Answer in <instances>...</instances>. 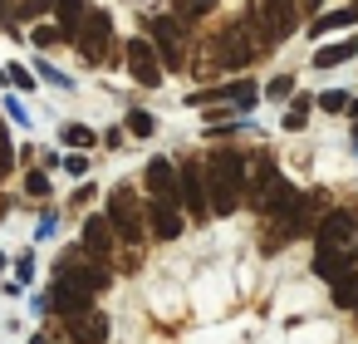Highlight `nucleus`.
Instances as JSON below:
<instances>
[{"label": "nucleus", "instance_id": "nucleus-1", "mask_svg": "<svg viewBox=\"0 0 358 344\" xmlns=\"http://www.w3.org/2000/svg\"><path fill=\"white\" fill-rule=\"evenodd\" d=\"M201 167H206V192H211V216H231L250 192V153L216 148L201 158Z\"/></svg>", "mask_w": 358, "mask_h": 344}, {"label": "nucleus", "instance_id": "nucleus-2", "mask_svg": "<svg viewBox=\"0 0 358 344\" xmlns=\"http://www.w3.org/2000/svg\"><path fill=\"white\" fill-rule=\"evenodd\" d=\"M79 256H84V251L64 256V261H59V280L50 285V310H55L59 319H79V315H89V310H94V295H99V290L84 280Z\"/></svg>", "mask_w": 358, "mask_h": 344}, {"label": "nucleus", "instance_id": "nucleus-3", "mask_svg": "<svg viewBox=\"0 0 358 344\" xmlns=\"http://www.w3.org/2000/svg\"><path fill=\"white\" fill-rule=\"evenodd\" d=\"M108 221L118 226L123 246H143V236H148V202H138L133 182H118L108 192Z\"/></svg>", "mask_w": 358, "mask_h": 344}, {"label": "nucleus", "instance_id": "nucleus-4", "mask_svg": "<svg viewBox=\"0 0 358 344\" xmlns=\"http://www.w3.org/2000/svg\"><path fill=\"white\" fill-rule=\"evenodd\" d=\"M314 241H319L324 251H348V256H358V212H348V207H329V212H319V221H314Z\"/></svg>", "mask_w": 358, "mask_h": 344}, {"label": "nucleus", "instance_id": "nucleus-5", "mask_svg": "<svg viewBox=\"0 0 358 344\" xmlns=\"http://www.w3.org/2000/svg\"><path fill=\"white\" fill-rule=\"evenodd\" d=\"M177 202H182V212H187L192 221H206V216H211V192H206V167H201V158L177 163Z\"/></svg>", "mask_w": 358, "mask_h": 344}, {"label": "nucleus", "instance_id": "nucleus-6", "mask_svg": "<svg viewBox=\"0 0 358 344\" xmlns=\"http://www.w3.org/2000/svg\"><path fill=\"white\" fill-rule=\"evenodd\" d=\"M148 35H152V45H157V55H162L167 69H182V64H187V50H182L187 25H182V20H172V15H148Z\"/></svg>", "mask_w": 358, "mask_h": 344}, {"label": "nucleus", "instance_id": "nucleus-7", "mask_svg": "<svg viewBox=\"0 0 358 344\" xmlns=\"http://www.w3.org/2000/svg\"><path fill=\"white\" fill-rule=\"evenodd\" d=\"M123 60H128V74L143 84V89H157L162 84V55H157V45L148 40V35H138V40H128L123 45Z\"/></svg>", "mask_w": 358, "mask_h": 344}, {"label": "nucleus", "instance_id": "nucleus-8", "mask_svg": "<svg viewBox=\"0 0 358 344\" xmlns=\"http://www.w3.org/2000/svg\"><path fill=\"white\" fill-rule=\"evenodd\" d=\"M118 246H123V236H118V226H113L108 216H89V221H84V241H79V251H84L89 261L108 266Z\"/></svg>", "mask_w": 358, "mask_h": 344}, {"label": "nucleus", "instance_id": "nucleus-9", "mask_svg": "<svg viewBox=\"0 0 358 344\" xmlns=\"http://www.w3.org/2000/svg\"><path fill=\"white\" fill-rule=\"evenodd\" d=\"M250 60H255V35H250L241 20H236L226 35H216V64H221V69H245Z\"/></svg>", "mask_w": 358, "mask_h": 344}, {"label": "nucleus", "instance_id": "nucleus-10", "mask_svg": "<svg viewBox=\"0 0 358 344\" xmlns=\"http://www.w3.org/2000/svg\"><path fill=\"white\" fill-rule=\"evenodd\" d=\"M108 45H113V15L108 11H94L89 25H84V35H79V55L89 64H103L108 60Z\"/></svg>", "mask_w": 358, "mask_h": 344}, {"label": "nucleus", "instance_id": "nucleus-11", "mask_svg": "<svg viewBox=\"0 0 358 344\" xmlns=\"http://www.w3.org/2000/svg\"><path fill=\"white\" fill-rule=\"evenodd\" d=\"M182 202H157V197H148V231H152V241H177L182 236Z\"/></svg>", "mask_w": 358, "mask_h": 344}, {"label": "nucleus", "instance_id": "nucleus-12", "mask_svg": "<svg viewBox=\"0 0 358 344\" xmlns=\"http://www.w3.org/2000/svg\"><path fill=\"white\" fill-rule=\"evenodd\" d=\"M143 187H148V197H157V202H177V163H172V158H152V163L143 167Z\"/></svg>", "mask_w": 358, "mask_h": 344}, {"label": "nucleus", "instance_id": "nucleus-13", "mask_svg": "<svg viewBox=\"0 0 358 344\" xmlns=\"http://www.w3.org/2000/svg\"><path fill=\"white\" fill-rule=\"evenodd\" d=\"M280 177H285V172H280V158H275V153H255V158H250V192H245L250 207H260L265 192H270Z\"/></svg>", "mask_w": 358, "mask_h": 344}, {"label": "nucleus", "instance_id": "nucleus-14", "mask_svg": "<svg viewBox=\"0 0 358 344\" xmlns=\"http://www.w3.org/2000/svg\"><path fill=\"white\" fill-rule=\"evenodd\" d=\"M89 15H94L89 0H55V25L69 35V45H79V35H84Z\"/></svg>", "mask_w": 358, "mask_h": 344}, {"label": "nucleus", "instance_id": "nucleus-15", "mask_svg": "<svg viewBox=\"0 0 358 344\" xmlns=\"http://www.w3.org/2000/svg\"><path fill=\"white\" fill-rule=\"evenodd\" d=\"M64 329H69L74 344H103V339H108V315L89 310V315H79V319H64Z\"/></svg>", "mask_w": 358, "mask_h": 344}, {"label": "nucleus", "instance_id": "nucleus-16", "mask_svg": "<svg viewBox=\"0 0 358 344\" xmlns=\"http://www.w3.org/2000/svg\"><path fill=\"white\" fill-rule=\"evenodd\" d=\"M353 261H358V256H348V251H324V246L314 251V270H319V275H329V280L348 275V270H353Z\"/></svg>", "mask_w": 358, "mask_h": 344}, {"label": "nucleus", "instance_id": "nucleus-17", "mask_svg": "<svg viewBox=\"0 0 358 344\" xmlns=\"http://www.w3.org/2000/svg\"><path fill=\"white\" fill-rule=\"evenodd\" d=\"M353 55H358V35H353V40H338V45L314 50V69H334V64H343V60H353Z\"/></svg>", "mask_w": 358, "mask_h": 344}, {"label": "nucleus", "instance_id": "nucleus-18", "mask_svg": "<svg viewBox=\"0 0 358 344\" xmlns=\"http://www.w3.org/2000/svg\"><path fill=\"white\" fill-rule=\"evenodd\" d=\"M309 109H314V99H309V94H294L289 109H285V128H289V133H304V128H309Z\"/></svg>", "mask_w": 358, "mask_h": 344}, {"label": "nucleus", "instance_id": "nucleus-19", "mask_svg": "<svg viewBox=\"0 0 358 344\" xmlns=\"http://www.w3.org/2000/svg\"><path fill=\"white\" fill-rule=\"evenodd\" d=\"M334 305L338 310H358V270H348V275L334 280Z\"/></svg>", "mask_w": 358, "mask_h": 344}, {"label": "nucleus", "instance_id": "nucleus-20", "mask_svg": "<svg viewBox=\"0 0 358 344\" xmlns=\"http://www.w3.org/2000/svg\"><path fill=\"white\" fill-rule=\"evenodd\" d=\"M64 40H69V35H64L59 25H35V30H30V45H35V50H59Z\"/></svg>", "mask_w": 358, "mask_h": 344}, {"label": "nucleus", "instance_id": "nucleus-21", "mask_svg": "<svg viewBox=\"0 0 358 344\" xmlns=\"http://www.w3.org/2000/svg\"><path fill=\"white\" fill-rule=\"evenodd\" d=\"M152 128H157V118H152L148 109H133V113H128V133H133V138H152Z\"/></svg>", "mask_w": 358, "mask_h": 344}, {"label": "nucleus", "instance_id": "nucleus-22", "mask_svg": "<svg viewBox=\"0 0 358 344\" xmlns=\"http://www.w3.org/2000/svg\"><path fill=\"white\" fill-rule=\"evenodd\" d=\"M221 6V0H177V11L187 15V20H201V15H211Z\"/></svg>", "mask_w": 358, "mask_h": 344}, {"label": "nucleus", "instance_id": "nucleus-23", "mask_svg": "<svg viewBox=\"0 0 358 344\" xmlns=\"http://www.w3.org/2000/svg\"><path fill=\"white\" fill-rule=\"evenodd\" d=\"M319 109H324V113H348L353 104H348L343 89H329V94H319Z\"/></svg>", "mask_w": 358, "mask_h": 344}, {"label": "nucleus", "instance_id": "nucleus-24", "mask_svg": "<svg viewBox=\"0 0 358 344\" xmlns=\"http://www.w3.org/2000/svg\"><path fill=\"white\" fill-rule=\"evenodd\" d=\"M353 20H358V6H348V11H334V15L314 20V30H338V25H353Z\"/></svg>", "mask_w": 358, "mask_h": 344}, {"label": "nucleus", "instance_id": "nucleus-25", "mask_svg": "<svg viewBox=\"0 0 358 344\" xmlns=\"http://www.w3.org/2000/svg\"><path fill=\"white\" fill-rule=\"evenodd\" d=\"M265 99H294V79H289V74L270 79V84H265Z\"/></svg>", "mask_w": 358, "mask_h": 344}, {"label": "nucleus", "instance_id": "nucleus-26", "mask_svg": "<svg viewBox=\"0 0 358 344\" xmlns=\"http://www.w3.org/2000/svg\"><path fill=\"white\" fill-rule=\"evenodd\" d=\"M20 11L25 0H0V25H20Z\"/></svg>", "mask_w": 358, "mask_h": 344}, {"label": "nucleus", "instance_id": "nucleus-27", "mask_svg": "<svg viewBox=\"0 0 358 344\" xmlns=\"http://www.w3.org/2000/svg\"><path fill=\"white\" fill-rule=\"evenodd\" d=\"M64 143H74V148H89V143H94V133H89V128H79V123H69V128H64Z\"/></svg>", "mask_w": 358, "mask_h": 344}, {"label": "nucleus", "instance_id": "nucleus-28", "mask_svg": "<svg viewBox=\"0 0 358 344\" xmlns=\"http://www.w3.org/2000/svg\"><path fill=\"white\" fill-rule=\"evenodd\" d=\"M45 11H55V0H25V11H20V25H25V20H35V15H45Z\"/></svg>", "mask_w": 358, "mask_h": 344}, {"label": "nucleus", "instance_id": "nucleus-29", "mask_svg": "<svg viewBox=\"0 0 358 344\" xmlns=\"http://www.w3.org/2000/svg\"><path fill=\"white\" fill-rule=\"evenodd\" d=\"M64 172H69V177H84V172H89V158H84V153L64 158Z\"/></svg>", "mask_w": 358, "mask_h": 344}, {"label": "nucleus", "instance_id": "nucleus-30", "mask_svg": "<svg viewBox=\"0 0 358 344\" xmlns=\"http://www.w3.org/2000/svg\"><path fill=\"white\" fill-rule=\"evenodd\" d=\"M25 192H30V197H45V192H50L45 172H30V177H25Z\"/></svg>", "mask_w": 358, "mask_h": 344}, {"label": "nucleus", "instance_id": "nucleus-31", "mask_svg": "<svg viewBox=\"0 0 358 344\" xmlns=\"http://www.w3.org/2000/svg\"><path fill=\"white\" fill-rule=\"evenodd\" d=\"M10 79H15V89H35V79H30V69H20V64H10Z\"/></svg>", "mask_w": 358, "mask_h": 344}, {"label": "nucleus", "instance_id": "nucleus-32", "mask_svg": "<svg viewBox=\"0 0 358 344\" xmlns=\"http://www.w3.org/2000/svg\"><path fill=\"white\" fill-rule=\"evenodd\" d=\"M255 99H260V94H255V89H250V84H236V104H241V109H250V104H255Z\"/></svg>", "mask_w": 358, "mask_h": 344}, {"label": "nucleus", "instance_id": "nucleus-33", "mask_svg": "<svg viewBox=\"0 0 358 344\" xmlns=\"http://www.w3.org/2000/svg\"><path fill=\"white\" fill-rule=\"evenodd\" d=\"M0 167H10V143L0 138Z\"/></svg>", "mask_w": 358, "mask_h": 344}, {"label": "nucleus", "instance_id": "nucleus-34", "mask_svg": "<svg viewBox=\"0 0 358 344\" xmlns=\"http://www.w3.org/2000/svg\"><path fill=\"white\" fill-rule=\"evenodd\" d=\"M0 270H6V256H0Z\"/></svg>", "mask_w": 358, "mask_h": 344}]
</instances>
